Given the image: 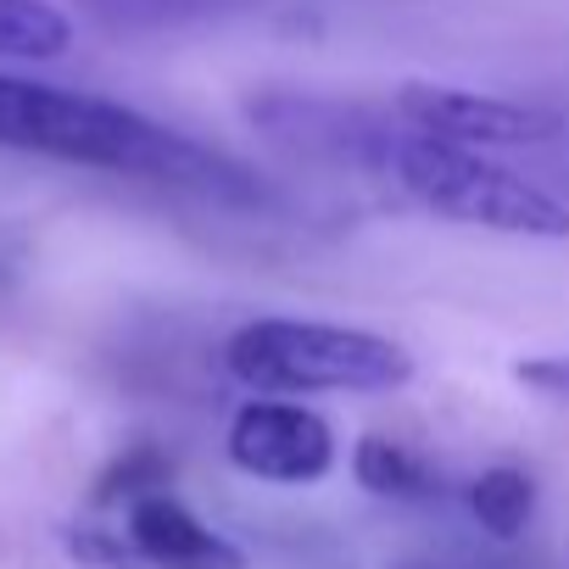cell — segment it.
<instances>
[{"label": "cell", "instance_id": "5", "mask_svg": "<svg viewBox=\"0 0 569 569\" xmlns=\"http://www.w3.org/2000/svg\"><path fill=\"white\" fill-rule=\"evenodd\" d=\"M123 536L140 569H246V552L212 530L179 491H151L123 508Z\"/></svg>", "mask_w": 569, "mask_h": 569}, {"label": "cell", "instance_id": "4", "mask_svg": "<svg viewBox=\"0 0 569 569\" xmlns=\"http://www.w3.org/2000/svg\"><path fill=\"white\" fill-rule=\"evenodd\" d=\"M391 112L447 146L463 151H525V146H552L563 134V118L552 107L536 101H508V96H480V90H458V84H402Z\"/></svg>", "mask_w": 569, "mask_h": 569}, {"label": "cell", "instance_id": "1", "mask_svg": "<svg viewBox=\"0 0 569 569\" xmlns=\"http://www.w3.org/2000/svg\"><path fill=\"white\" fill-rule=\"evenodd\" d=\"M0 151L46 157L68 168H96L162 190H190L223 207H268L273 190L240 157L129 107L112 96L0 73Z\"/></svg>", "mask_w": 569, "mask_h": 569}, {"label": "cell", "instance_id": "8", "mask_svg": "<svg viewBox=\"0 0 569 569\" xmlns=\"http://www.w3.org/2000/svg\"><path fill=\"white\" fill-rule=\"evenodd\" d=\"M463 502H469V513L486 536L513 541V536H525V525L536 513V480L513 463H491L463 486Z\"/></svg>", "mask_w": 569, "mask_h": 569}, {"label": "cell", "instance_id": "9", "mask_svg": "<svg viewBox=\"0 0 569 569\" xmlns=\"http://www.w3.org/2000/svg\"><path fill=\"white\" fill-rule=\"evenodd\" d=\"M151 491H173V458L162 452V447H151V441H134L123 458H112V469L96 480V502L101 508H112V502H140V497H151Z\"/></svg>", "mask_w": 569, "mask_h": 569}, {"label": "cell", "instance_id": "3", "mask_svg": "<svg viewBox=\"0 0 569 569\" xmlns=\"http://www.w3.org/2000/svg\"><path fill=\"white\" fill-rule=\"evenodd\" d=\"M223 452H229V463L246 480H262V486H319L336 469L341 441H336V425L319 408H308V402L251 397V402H240L229 413Z\"/></svg>", "mask_w": 569, "mask_h": 569}, {"label": "cell", "instance_id": "2", "mask_svg": "<svg viewBox=\"0 0 569 569\" xmlns=\"http://www.w3.org/2000/svg\"><path fill=\"white\" fill-rule=\"evenodd\" d=\"M223 375L251 397H369L413 380V352L380 330L325 319H251L223 341Z\"/></svg>", "mask_w": 569, "mask_h": 569}, {"label": "cell", "instance_id": "11", "mask_svg": "<svg viewBox=\"0 0 569 569\" xmlns=\"http://www.w3.org/2000/svg\"><path fill=\"white\" fill-rule=\"evenodd\" d=\"M68 552H73L84 569H140L129 536H123V530H101V525H73V530H68Z\"/></svg>", "mask_w": 569, "mask_h": 569}, {"label": "cell", "instance_id": "7", "mask_svg": "<svg viewBox=\"0 0 569 569\" xmlns=\"http://www.w3.org/2000/svg\"><path fill=\"white\" fill-rule=\"evenodd\" d=\"M73 51V18L57 0H0V62H57Z\"/></svg>", "mask_w": 569, "mask_h": 569}, {"label": "cell", "instance_id": "13", "mask_svg": "<svg viewBox=\"0 0 569 569\" xmlns=\"http://www.w3.org/2000/svg\"><path fill=\"white\" fill-rule=\"evenodd\" d=\"M397 569H463V563H436V558H413V563H397Z\"/></svg>", "mask_w": 569, "mask_h": 569}, {"label": "cell", "instance_id": "12", "mask_svg": "<svg viewBox=\"0 0 569 569\" xmlns=\"http://www.w3.org/2000/svg\"><path fill=\"white\" fill-rule=\"evenodd\" d=\"M513 380H519V386H530V391H541V397H552V402H569V352L530 358V363H519V369H513Z\"/></svg>", "mask_w": 569, "mask_h": 569}, {"label": "cell", "instance_id": "10", "mask_svg": "<svg viewBox=\"0 0 569 569\" xmlns=\"http://www.w3.org/2000/svg\"><path fill=\"white\" fill-rule=\"evenodd\" d=\"M84 7L118 29H162V23H184L196 18L207 0H84Z\"/></svg>", "mask_w": 569, "mask_h": 569}, {"label": "cell", "instance_id": "6", "mask_svg": "<svg viewBox=\"0 0 569 569\" xmlns=\"http://www.w3.org/2000/svg\"><path fill=\"white\" fill-rule=\"evenodd\" d=\"M352 475L369 497H386V502H436L447 491L441 469L397 436H363L352 447Z\"/></svg>", "mask_w": 569, "mask_h": 569}]
</instances>
